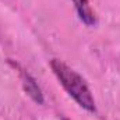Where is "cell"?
<instances>
[{"label": "cell", "mask_w": 120, "mask_h": 120, "mask_svg": "<svg viewBox=\"0 0 120 120\" xmlns=\"http://www.w3.org/2000/svg\"><path fill=\"white\" fill-rule=\"evenodd\" d=\"M22 87H24L25 92L30 95L36 103H39V105L43 103V95H42V91H41V88L38 87L35 78L31 77L28 73H22Z\"/></svg>", "instance_id": "cell-3"}, {"label": "cell", "mask_w": 120, "mask_h": 120, "mask_svg": "<svg viewBox=\"0 0 120 120\" xmlns=\"http://www.w3.org/2000/svg\"><path fill=\"white\" fill-rule=\"evenodd\" d=\"M50 68L56 78L59 80L61 87L66 92L85 110L95 112V99L92 96L90 87L87 85L85 80L71 67H68L61 60L53 59L50 61Z\"/></svg>", "instance_id": "cell-1"}, {"label": "cell", "mask_w": 120, "mask_h": 120, "mask_svg": "<svg viewBox=\"0 0 120 120\" xmlns=\"http://www.w3.org/2000/svg\"><path fill=\"white\" fill-rule=\"evenodd\" d=\"M61 120H68V119H66V117H63V119H61Z\"/></svg>", "instance_id": "cell-4"}, {"label": "cell", "mask_w": 120, "mask_h": 120, "mask_svg": "<svg viewBox=\"0 0 120 120\" xmlns=\"http://www.w3.org/2000/svg\"><path fill=\"white\" fill-rule=\"evenodd\" d=\"M74 6H75V10L78 13V17L80 20L88 25V27H94L96 25V15L92 10V7L90 6V1L88 0H73Z\"/></svg>", "instance_id": "cell-2"}]
</instances>
